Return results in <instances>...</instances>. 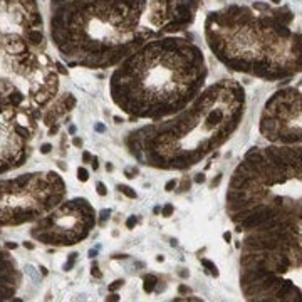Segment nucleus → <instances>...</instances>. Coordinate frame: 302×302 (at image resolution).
I'll use <instances>...</instances> for the list:
<instances>
[{
    "label": "nucleus",
    "mask_w": 302,
    "mask_h": 302,
    "mask_svg": "<svg viewBox=\"0 0 302 302\" xmlns=\"http://www.w3.org/2000/svg\"><path fill=\"white\" fill-rule=\"evenodd\" d=\"M143 280H145V284H143L145 292H153V290H155L156 282H158V277H156V275H153V273H148V275H145V277H143Z\"/></svg>",
    "instance_id": "f257e3e1"
},
{
    "label": "nucleus",
    "mask_w": 302,
    "mask_h": 302,
    "mask_svg": "<svg viewBox=\"0 0 302 302\" xmlns=\"http://www.w3.org/2000/svg\"><path fill=\"white\" fill-rule=\"evenodd\" d=\"M54 66H56V71H57L59 74H64V76H67V69L64 67V66H62V64H60V62H56V64H54Z\"/></svg>",
    "instance_id": "2eb2a0df"
},
{
    "label": "nucleus",
    "mask_w": 302,
    "mask_h": 302,
    "mask_svg": "<svg viewBox=\"0 0 302 302\" xmlns=\"http://www.w3.org/2000/svg\"><path fill=\"white\" fill-rule=\"evenodd\" d=\"M205 180H206V176H205V173H198V175L195 176V183H198V185H202V183H205Z\"/></svg>",
    "instance_id": "a211bd4d"
},
{
    "label": "nucleus",
    "mask_w": 302,
    "mask_h": 302,
    "mask_svg": "<svg viewBox=\"0 0 302 302\" xmlns=\"http://www.w3.org/2000/svg\"><path fill=\"white\" fill-rule=\"evenodd\" d=\"M99 215H101V216H99V225H104L106 220L109 218V215H111V210H102Z\"/></svg>",
    "instance_id": "6e6552de"
},
{
    "label": "nucleus",
    "mask_w": 302,
    "mask_h": 302,
    "mask_svg": "<svg viewBox=\"0 0 302 302\" xmlns=\"http://www.w3.org/2000/svg\"><path fill=\"white\" fill-rule=\"evenodd\" d=\"M180 277L186 279V277H188V270H180Z\"/></svg>",
    "instance_id": "2f4dec72"
},
{
    "label": "nucleus",
    "mask_w": 302,
    "mask_h": 302,
    "mask_svg": "<svg viewBox=\"0 0 302 302\" xmlns=\"http://www.w3.org/2000/svg\"><path fill=\"white\" fill-rule=\"evenodd\" d=\"M77 255H79V253H76V252H72L71 255H69V260L66 262V265H64V270H71V269L74 267V263H76V259H77Z\"/></svg>",
    "instance_id": "39448f33"
},
{
    "label": "nucleus",
    "mask_w": 302,
    "mask_h": 302,
    "mask_svg": "<svg viewBox=\"0 0 302 302\" xmlns=\"http://www.w3.org/2000/svg\"><path fill=\"white\" fill-rule=\"evenodd\" d=\"M223 240L225 242H230V240H232V233H230V232H225L223 233Z\"/></svg>",
    "instance_id": "bb28decb"
},
{
    "label": "nucleus",
    "mask_w": 302,
    "mask_h": 302,
    "mask_svg": "<svg viewBox=\"0 0 302 302\" xmlns=\"http://www.w3.org/2000/svg\"><path fill=\"white\" fill-rule=\"evenodd\" d=\"M138 175V168H128V170H124V176L126 178H134V176Z\"/></svg>",
    "instance_id": "f8f14e48"
},
{
    "label": "nucleus",
    "mask_w": 302,
    "mask_h": 302,
    "mask_svg": "<svg viewBox=\"0 0 302 302\" xmlns=\"http://www.w3.org/2000/svg\"><path fill=\"white\" fill-rule=\"evenodd\" d=\"M220 181H222V175H216V176L213 178V180H212L210 186H212V188H215V186H218V185H220Z\"/></svg>",
    "instance_id": "aec40b11"
},
{
    "label": "nucleus",
    "mask_w": 302,
    "mask_h": 302,
    "mask_svg": "<svg viewBox=\"0 0 302 302\" xmlns=\"http://www.w3.org/2000/svg\"><path fill=\"white\" fill-rule=\"evenodd\" d=\"M178 292H180V294H190L191 290H190V287H186V285H183V284H181V285L178 287Z\"/></svg>",
    "instance_id": "412c9836"
},
{
    "label": "nucleus",
    "mask_w": 302,
    "mask_h": 302,
    "mask_svg": "<svg viewBox=\"0 0 302 302\" xmlns=\"http://www.w3.org/2000/svg\"><path fill=\"white\" fill-rule=\"evenodd\" d=\"M273 3H279V2H280V0H272Z\"/></svg>",
    "instance_id": "58836bf2"
},
{
    "label": "nucleus",
    "mask_w": 302,
    "mask_h": 302,
    "mask_svg": "<svg viewBox=\"0 0 302 302\" xmlns=\"http://www.w3.org/2000/svg\"><path fill=\"white\" fill-rule=\"evenodd\" d=\"M123 285H124V280H123V279L114 280V284H111V285H109V290H111V292H116L117 289H119V287H123Z\"/></svg>",
    "instance_id": "1a4fd4ad"
},
{
    "label": "nucleus",
    "mask_w": 302,
    "mask_h": 302,
    "mask_svg": "<svg viewBox=\"0 0 302 302\" xmlns=\"http://www.w3.org/2000/svg\"><path fill=\"white\" fill-rule=\"evenodd\" d=\"M96 255H98V248H91V250H89V257H91V259H94Z\"/></svg>",
    "instance_id": "c85d7f7f"
},
{
    "label": "nucleus",
    "mask_w": 302,
    "mask_h": 302,
    "mask_svg": "<svg viewBox=\"0 0 302 302\" xmlns=\"http://www.w3.org/2000/svg\"><path fill=\"white\" fill-rule=\"evenodd\" d=\"M106 170H107V171H113V165H111V163H107V165H106Z\"/></svg>",
    "instance_id": "c9c22d12"
},
{
    "label": "nucleus",
    "mask_w": 302,
    "mask_h": 302,
    "mask_svg": "<svg viewBox=\"0 0 302 302\" xmlns=\"http://www.w3.org/2000/svg\"><path fill=\"white\" fill-rule=\"evenodd\" d=\"M117 190L123 193V195H126L128 198H136V191L134 190H131L129 186H126V185H119L117 186Z\"/></svg>",
    "instance_id": "20e7f679"
},
{
    "label": "nucleus",
    "mask_w": 302,
    "mask_h": 302,
    "mask_svg": "<svg viewBox=\"0 0 302 302\" xmlns=\"http://www.w3.org/2000/svg\"><path fill=\"white\" fill-rule=\"evenodd\" d=\"M69 134H76V126H69Z\"/></svg>",
    "instance_id": "473e14b6"
},
{
    "label": "nucleus",
    "mask_w": 302,
    "mask_h": 302,
    "mask_svg": "<svg viewBox=\"0 0 302 302\" xmlns=\"http://www.w3.org/2000/svg\"><path fill=\"white\" fill-rule=\"evenodd\" d=\"M114 121H116V123H117V124H119V123H123V119H121V117H117V116H116V117H114Z\"/></svg>",
    "instance_id": "4c0bfd02"
},
{
    "label": "nucleus",
    "mask_w": 302,
    "mask_h": 302,
    "mask_svg": "<svg viewBox=\"0 0 302 302\" xmlns=\"http://www.w3.org/2000/svg\"><path fill=\"white\" fill-rule=\"evenodd\" d=\"M91 273H92V277H96V279H101L102 277V272L98 269V262L92 263V269H91Z\"/></svg>",
    "instance_id": "9b49d317"
},
{
    "label": "nucleus",
    "mask_w": 302,
    "mask_h": 302,
    "mask_svg": "<svg viewBox=\"0 0 302 302\" xmlns=\"http://www.w3.org/2000/svg\"><path fill=\"white\" fill-rule=\"evenodd\" d=\"M5 247H7L9 250H12V248H17V244H15V242H7V244H5Z\"/></svg>",
    "instance_id": "a878e982"
},
{
    "label": "nucleus",
    "mask_w": 302,
    "mask_h": 302,
    "mask_svg": "<svg viewBox=\"0 0 302 302\" xmlns=\"http://www.w3.org/2000/svg\"><path fill=\"white\" fill-rule=\"evenodd\" d=\"M136 222H138V220H136V216L133 215V216H129V218L126 220V227H128V228H134Z\"/></svg>",
    "instance_id": "f3484780"
},
{
    "label": "nucleus",
    "mask_w": 302,
    "mask_h": 302,
    "mask_svg": "<svg viewBox=\"0 0 302 302\" xmlns=\"http://www.w3.org/2000/svg\"><path fill=\"white\" fill-rule=\"evenodd\" d=\"M72 145H74L76 148L82 146V139H81V138H74V139H72Z\"/></svg>",
    "instance_id": "5701e85b"
},
{
    "label": "nucleus",
    "mask_w": 302,
    "mask_h": 302,
    "mask_svg": "<svg viewBox=\"0 0 302 302\" xmlns=\"http://www.w3.org/2000/svg\"><path fill=\"white\" fill-rule=\"evenodd\" d=\"M50 149H52V145H49V143H45V145H42V146H40V153H44V155H47V153H50Z\"/></svg>",
    "instance_id": "6ab92c4d"
},
{
    "label": "nucleus",
    "mask_w": 302,
    "mask_h": 302,
    "mask_svg": "<svg viewBox=\"0 0 302 302\" xmlns=\"http://www.w3.org/2000/svg\"><path fill=\"white\" fill-rule=\"evenodd\" d=\"M91 159H92V156H91V153H88V151H84V153H82V161H84V163H89Z\"/></svg>",
    "instance_id": "4be33fe9"
},
{
    "label": "nucleus",
    "mask_w": 302,
    "mask_h": 302,
    "mask_svg": "<svg viewBox=\"0 0 302 302\" xmlns=\"http://www.w3.org/2000/svg\"><path fill=\"white\" fill-rule=\"evenodd\" d=\"M190 185H191V180L188 178V176H183V180H181V183H180V186H178V193H183V191H188L190 190Z\"/></svg>",
    "instance_id": "7ed1b4c3"
},
{
    "label": "nucleus",
    "mask_w": 302,
    "mask_h": 302,
    "mask_svg": "<svg viewBox=\"0 0 302 302\" xmlns=\"http://www.w3.org/2000/svg\"><path fill=\"white\" fill-rule=\"evenodd\" d=\"M91 163H92V168H94V170H98V166H99L98 158H92V159H91Z\"/></svg>",
    "instance_id": "7c9ffc66"
},
{
    "label": "nucleus",
    "mask_w": 302,
    "mask_h": 302,
    "mask_svg": "<svg viewBox=\"0 0 302 302\" xmlns=\"http://www.w3.org/2000/svg\"><path fill=\"white\" fill-rule=\"evenodd\" d=\"M156 260H158V262H163V260H165V257H163V255H158V257H156Z\"/></svg>",
    "instance_id": "f704fd0d"
},
{
    "label": "nucleus",
    "mask_w": 302,
    "mask_h": 302,
    "mask_svg": "<svg viewBox=\"0 0 302 302\" xmlns=\"http://www.w3.org/2000/svg\"><path fill=\"white\" fill-rule=\"evenodd\" d=\"M57 131H59V126H57V124H54V126H50V129H49V134H50V136H54V134H56Z\"/></svg>",
    "instance_id": "b1692460"
},
{
    "label": "nucleus",
    "mask_w": 302,
    "mask_h": 302,
    "mask_svg": "<svg viewBox=\"0 0 302 302\" xmlns=\"http://www.w3.org/2000/svg\"><path fill=\"white\" fill-rule=\"evenodd\" d=\"M202 265H203V267H206V270L210 272V275H213V277H218V270H216V265H215L212 260L202 259Z\"/></svg>",
    "instance_id": "f03ea898"
},
{
    "label": "nucleus",
    "mask_w": 302,
    "mask_h": 302,
    "mask_svg": "<svg viewBox=\"0 0 302 302\" xmlns=\"http://www.w3.org/2000/svg\"><path fill=\"white\" fill-rule=\"evenodd\" d=\"M173 205L171 203H168V205H165L163 206V216H171V213H173Z\"/></svg>",
    "instance_id": "ddd939ff"
},
{
    "label": "nucleus",
    "mask_w": 302,
    "mask_h": 302,
    "mask_svg": "<svg viewBox=\"0 0 302 302\" xmlns=\"http://www.w3.org/2000/svg\"><path fill=\"white\" fill-rule=\"evenodd\" d=\"M96 191H98V195H101V196H106L107 195V188L104 186V183H101V181L96 185Z\"/></svg>",
    "instance_id": "9d476101"
},
{
    "label": "nucleus",
    "mask_w": 302,
    "mask_h": 302,
    "mask_svg": "<svg viewBox=\"0 0 302 302\" xmlns=\"http://www.w3.org/2000/svg\"><path fill=\"white\" fill-rule=\"evenodd\" d=\"M176 186H178V181H176V180H170V181L165 185V190L166 191H171V190H175Z\"/></svg>",
    "instance_id": "4468645a"
},
{
    "label": "nucleus",
    "mask_w": 302,
    "mask_h": 302,
    "mask_svg": "<svg viewBox=\"0 0 302 302\" xmlns=\"http://www.w3.org/2000/svg\"><path fill=\"white\" fill-rule=\"evenodd\" d=\"M77 178H79V181H82V183H84V181H88V180H89V173L84 170V168H79V170H77Z\"/></svg>",
    "instance_id": "0eeeda50"
},
{
    "label": "nucleus",
    "mask_w": 302,
    "mask_h": 302,
    "mask_svg": "<svg viewBox=\"0 0 302 302\" xmlns=\"http://www.w3.org/2000/svg\"><path fill=\"white\" fill-rule=\"evenodd\" d=\"M96 131H98V133H104V131H106L104 124H96Z\"/></svg>",
    "instance_id": "cd10ccee"
},
{
    "label": "nucleus",
    "mask_w": 302,
    "mask_h": 302,
    "mask_svg": "<svg viewBox=\"0 0 302 302\" xmlns=\"http://www.w3.org/2000/svg\"><path fill=\"white\" fill-rule=\"evenodd\" d=\"M39 272H42V275H47V269L45 267H39Z\"/></svg>",
    "instance_id": "72a5a7b5"
},
{
    "label": "nucleus",
    "mask_w": 302,
    "mask_h": 302,
    "mask_svg": "<svg viewBox=\"0 0 302 302\" xmlns=\"http://www.w3.org/2000/svg\"><path fill=\"white\" fill-rule=\"evenodd\" d=\"M57 165H59V168H62V170H66V165H64V163H62V161H59Z\"/></svg>",
    "instance_id": "e433bc0d"
},
{
    "label": "nucleus",
    "mask_w": 302,
    "mask_h": 302,
    "mask_svg": "<svg viewBox=\"0 0 302 302\" xmlns=\"http://www.w3.org/2000/svg\"><path fill=\"white\" fill-rule=\"evenodd\" d=\"M107 301H119V295L117 294H111V295H107Z\"/></svg>",
    "instance_id": "393cba45"
},
{
    "label": "nucleus",
    "mask_w": 302,
    "mask_h": 302,
    "mask_svg": "<svg viewBox=\"0 0 302 302\" xmlns=\"http://www.w3.org/2000/svg\"><path fill=\"white\" fill-rule=\"evenodd\" d=\"M253 9L260 10V12H270L269 3H263V2H255V3H253Z\"/></svg>",
    "instance_id": "423d86ee"
},
{
    "label": "nucleus",
    "mask_w": 302,
    "mask_h": 302,
    "mask_svg": "<svg viewBox=\"0 0 302 302\" xmlns=\"http://www.w3.org/2000/svg\"><path fill=\"white\" fill-rule=\"evenodd\" d=\"M24 247H25V248H29V250H32V248H34L35 245L32 244V242H24Z\"/></svg>",
    "instance_id": "c756f323"
},
{
    "label": "nucleus",
    "mask_w": 302,
    "mask_h": 302,
    "mask_svg": "<svg viewBox=\"0 0 302 302\" xmlns=\"http://www.w3.org/2000/svg\"><path fill=\"white\" fill-rule=\"evenodd\" d=\"M25 269H27V272H29V275H30V277H32V279H34V280H39V277H37V273H35V269H34L32 265H27Z\"/></svg>",
    "instance_id": "dca6fc26"
}]
</instances>
